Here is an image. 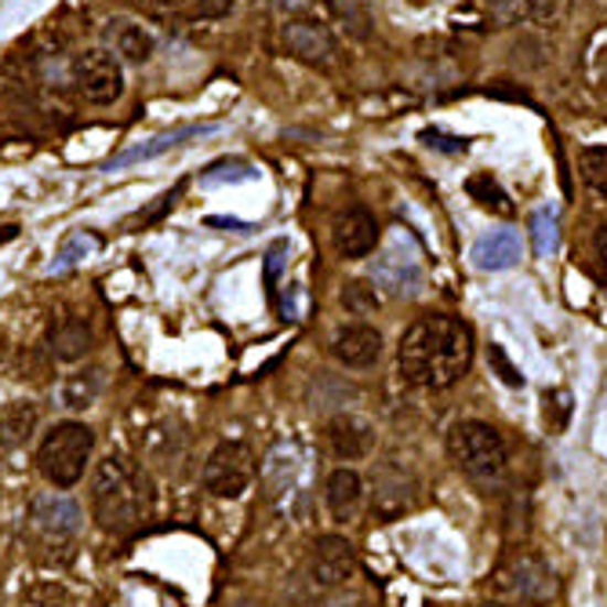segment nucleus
I'll return each mask as SVG.
<instances>
[{"mask_svg":"<svg viewBox=\"0 0 607 607\" xmlns=\"http://www.w3.org/2000/svg\"><path fill=\"white\" fill-rule=\"evenodd\" d=\"M491 22L517 26V22H550L556 15V0H484Z\"/></svg>","mask_w":607,"mask_h":607,"instance_id":"a211bd4d","label":"nucleus"},{"mask_svg":"<svg viewBox=\"0 0 607 607\" xmlns=\"http://www.w3.org/2000/svg\"><path fill=\"white\" fill-rule=\"evenodd\" d=\"M22 607H73V600L55 582H41V586H30L22 593Z\"/></svg>","mask_w":607,"mask_h":607,"instance_id":"cd10ccee","label":"nucleus"},{"mask_svg":"<svg viewBox=\"0 0 607 607\" xmlns=\"http://www.w3.org/2000/svg\"><path fill=\"white\" fill-rule=\"evenodd\" d=\"M255 179L252 164H244V160H222V164H215L212 171H204V185H222V182H247Z\"/></svg>","mask_w":607,"mask_h":607,"instance_id":"c756f323","label":"nucleus"},{"mask_svg":"<svg viewBox=\"0 0 607 607\" xmlns=\"http://www.w3.org/2000/svg\"><path fill=\"white\" fill-rule=\"evenodd\" d=\"M92 510L106 531H135L153 513V491L128 458L109 455L98 462L92 480Z\"/></svg>","mask_w":607,"mask_h":607,"instance_id":"f03ea898","label":"nucleus"},{"mask_svg":"<svg viewBox=\"0 0 607 607\" xmlns=\"http://www.w3.org/2000/svg\"><path fill=\"white\" fill-rule=\"evenodd\" d=\"M73 84L84 103L92 106H114L124 95V70L120 58L109 47H88L84 55L73 58Z\"/></svg>","mask_w":607,"mask_h":607,"instance_id":"423d86ee","label":"nucleus"},{"mask_svg":"<svg viewBox=\"0 0 607 607\" xmlns=\"http://www.w3.org/2000/svg\"><path fill=\"white\" fill-rule=\"evenodd\" d=\"M396 364L412 386L448 390L473 364V331L455 317H423L404 331Z\"/></svg>","mask_w":607,"mask_h":607,"instance_id":"f257e3e1","label":"nucleus"},{"mask_svg":"<svg viewBox=\"0 0 607 607\" xmlns=\"http://www.w3.org/2000/svg\"><path fill=\"white\" fill-rule=\"evenodd\" d=\"M491 582L502 597L520 600V604H546L556 593V578L550 572V564L531 550H513L499 567H494Z\"/></svg>","mask_w":607,"mask_h":607,"instance_id":"39448f33","label":"nucleus"},{"mask_svg":"<svg viewBox=\"0 0 607 607\" xmlns=\"http://www.w3.org/2000/svg\"><path fill=\"white\" fill-rule=\"evenodd\" d=\"M473 266L484 269V274H499V269H510L520 263V237L513 230H494L488 237H480L473 244Z\"/></svg>","mask_w":607,"mask_h":607,"instance_id":"f3484780","label":"nucleus"},{"mask_svg":"<svg viewBox=\"0 0 607 607\" xmlns=\"http://www.w3.org/2000/svg\"><path fill=\"white\" fill-rule=\"evenodd\" d=\"M342 306L350 309V313H356V317L375 313V309H379V291H375V288H368L364 280H353V284H345V291H342Z\"/></svg>","mask_w":607,"mask_h":607,"instance_id":"c85d7f7f","label":"nucleus"},{"mask_svg":"<svg viewBox=\"0 0 607 607\" xmlns=\"http://www.w3.org/2000/svg\"><path fill=\"white\" fill-rule=\"evenodd\" d=\"M324 607H375L368 597H361V593H345V597H331Z\"/></svg>","mask_w":607,"mask_h":607,"instance_id":"f704fd0d","label":"nucleus"},{"mask_svg":"<svg viewBox=\"0 0 607 607\" xmlns=\"http://www.w3.org/2000/svg\"><path fill=\"white\" fill-rule=\"evenodd\" d=\"M255 480V455L247 444H219L204 462V488L215 499H241Z\"/></svg>","mask_w":607,"mask_h":607,"instance_id":"0eeeda50","label":"nucleus"},{"mask_svg":"<svg viewBox=\"0 0 607 607\" xmlns=\"http://www.w3.org/2000/svg\"><path fill=\"white\" fill-rule=\"evenodd\" d=\"M480 607H502V604H480Z\"/></svg>","mask_w":607,"mask_h":607,"instance_id":"58836bf2","label":"nucleus"},{"mask_svg":"<svg viewBox=\"0 0 607 607\" xmlns=\"http://www.w3.org/2000/svg\"><path fill=\"white\" fill-rule=\"evenodd\" d=\"M207 131H215L212 124H185V128L164 131V135H157V139H150V142L131 146V150L117 153V157L106 164V171H114V168H128V164H139V160H153V157L168 153V150H175V146L190 142V139H196V135H207Z\"/></svg>","mask_w":607,"mask_h":607,"instance_id":"dca6fc26","label":"nucleus"},{"mask_svg":"<svg viewBox=\"0 0 607 607\" xmlns=\"http://www.w3.org/2000/svg\"><path fill=\"white\" fill-rule=\"evenodd\" d=\"M593 252H597V263L607 274V226H600L597 233H593Z\"/></svg>","mask_w":607,"mask_h":607,"instance_id":"c9c22d12","label":"nucleus"},{"mask_svg":"<svg viewBox=\"0 0 607 607\" xmlns=\"http://www.w3.org/2000/svg\"><path fill=\"white\" fill-rule=\"evenodd\" d=\"M578 164H582V179L597 193H607V146H586Z\"/></svg>","mask_w":607,"mask_h":607,"instance_id":"bb28decb","label":"nucleus"},{"mask_svg":"<svg viewBox=\"0 0 607 607\" xmlns=\"http://www.w3.org/2000/svg\"><path fill=\"white\" fill-rule=\"evenodd\" d=\"M371 277L390 295H415L423 288V263H418V252L412 244L404 247V241H393L386 252L375 258Z\"/></svg>","mask_w":607,"mask_h":607,"instance_id":"1a4fd4ad","label":"nucleus"},{"mask_svg":"<svg viewBox=\"0 0 607 607\" xmlns=\"http://www.w3.org/2000/svg\"><path fill=\"white\" fill-rule=\"evenodd\" d=\"M237 8V0H193L190 19H226Z\"/></svg>","mask_w":607,"mask_h":607,"instance_id":"2f4dec72","label":"nucleus"},{"mask_svg":"<svg viewBox=\"0 0 607 607\" xmlns=\"http://www.w3.org/2000/svg\"><path fill=\"white\" fill-rule=\"evenodd\" d=\"M139 8H168V4H179V0H131Z\"/></svg>","mask_w":607,"mask_h":607,"instance_id":"4c0bfd02","label":"nucleus"},{"mask_svg":"<svg viewBox=\"0 0 607 607\" xmlns=\"http://www.w3.org/2000/svg\"><path fill=\"white\" fill-rule=\"evenodd\" d=\"M306 4H309V0H274V8H280V11H299Z\"/></svg>","mask_w":607,"mask_h":607,"instance_id":"e433bc0d","label":"nucleus"},{"mask_svg":"<svg viewBox=\"0 0 607 607\" xmlns=\"http://www.w3.org/2000/svg\"><path fill=\"white\" fill-rule=\"evenodd\" d=\"M98 390H103V371L92 368V371H81V375H70L62 382V407H70V412H84V407L95 404Z\"/></svg>","mask_w":607,"mask_h":607,"instance_id":"4be33fe9","label":"nucleus"},{"mask_svg":"<svg viewBox=\"0 0 607 607\" xmlns=\"http://www.w3.org/2000/svg\"><path fill=\"white\" fill-rule=\"evenodd\" d=\"M52 350L58 361H81L92 350V328L81 317H62L52 324Z\"/></svg>","mask_w":607,"mask_h":607,"instance_id":"6ab92c4d","label":"nucleus"},{"mask_svg":"<svg viewBox=\"0 0 607 607\" xmlns=\"http://www.w3.org/2000/svg\"><path fill=\"white\" fill-rule=\"evenodd\" d=\"M36 426V407L30 401H15L0 412V440L4 444H22L30 440V433Z\"/></svg>","mask_w":607,"mask_h":607,"instance_id":"5701e85b","label":"nucleus"},{"mask_svg":"<svg viewBox=\"0 0 607 607\" xmlns=\"http://www.w3.org/2000/svg\"><path fill=\"white\" fill-rule=\"evenodd\" d=\"M448 451L458 462V469L477 480H494L505 469V440L499 437V429H491L488 423L466 418L455 423L448 433Z\"/></svg>","mask_w":607,"mask_h":607,"instance_id":"20e7f679","label":"nucleus"},{"mask_svg":"<svg viewBox=\"0 0 607 607\" xmlns=\"http://www.w3.org/2000/svg\"><path fill=\"white\" fill-rule=\"evenodd\" d=\"M491 364H494V371H499V379L505 382V386H524V375L505 361V353H502V345H491Z\"/></svg>","mask_w":607,"mask_h":607,"instance_id":"473e14b6","label":"nucleus"},{"mask_svg":"<svg viewBox=\"0 0 607 607\" xmlns=\"http://www.w3.org/2000/svg\"><path fill=\"white\" fill-rule=\"evenodd\" d=\"M30 524L47 539H70L81 528V505L66 494H36L30 502Z\"/></svg>","mask_w":607,"mask_h":607,"instance_id":"9b49d317","label":"nucleus"},{"mask_svg":"<svg viewBox=\"0 0 607 607\" xmlns=\"http://www.w3.org/2000/svg\"><path fill=\"white\" fill-rule=\"evenodd\" d=\"M324 502L334 520H350L364 505V480L356 469H334L324 484Z\"/></svg>","mask_w":607,"mask_h":607,"instance_id":"2eb2a0df","label":"nucleus"},{"mask_svg":"<svg viewBox=\"0 0 607 607\" xmlns=\"http://www.w3.org/2000/svg\"><path fill=\"white\" fill-rule=\"evenodd\" d=\"M466 193L473 196V201L484 207V212H491V215H502V219H510L517 207H513V201H510V193L502 190L499 182H494L488 171H477V175H469V182H466Z\"/></svg>","mask_w":607,"mask_h":607,"instance_id":"412c9836","label":"nucleus"},{"mask_svg":"<svg viewBox=\"0 0 607 607\" xmlns=\"http://www.w3.org/2000/svg\"><path fill=\"white\" fill-rule=\"evenodd\" d=\"M356 572V553L342 535H320L309 553V582L317 589H334Z\"/></svg>","mask_w":607,"mask_h":607,"instance_id":"9d476101","label":"nucleus"},{"mask_svg":"<svg viewBox=\"0 0 607 607\" xmlns=\"http://www.w3.org/2000/svg\"><path fill=\"white\" fill-rule=\"evenodd\" d=\"M98 247H103V241L95 237V233H73V237H66L62 241V247H58V255H55V263H52V269H70V266H77V263H84L88 255H95Z\"/></svg>","mask_w":607,"mask_h":607,"instance_id":"a878e982","label":"nucleus"},{"mask_svg":"<svg viewBox=\"0 0 607 607\" xmlns=\"http://www.w3.org/2000/svg\"><path fill=\"white\" fill-rule=\"evenodd\" d=\"M531 244H535V255H553L561 247V222L553 207H539L531 215Z\"/></svg>","mask_w":607,"mask_h":607,"instance_id":"393cba45","label":"nucleus"},{"mask_svg":"<svg viewBox=\"0 0 607 607\" xmlns=\"http://www.w3.org/2000/svg\"><path fill=\"white\" fill-rule=\"evenodd\" d=\"M331 353L334 361H342L345 368H371L382 356V334L368 324H350L334 334Z\"/></svg>","mask_w":607,"mask_h":607,"instance_id":"4468645a","label":"nucleus"},{"mask_svg":"<svg viewBox=\"0 0 607 607\" xmlns=\"http://www.w3.org/2000/svg\"><path fill=\"white\" fill-rule=\"evenodd\" d=\"M280 41L288 47V55L306 62V66H331L334 55H339L331 30L317 19H288L280 30Z\"/></svg>","mask_w":607,"mask_h":607,"instance_id":"6e6552de","label":"nucleus"},{"mask_svg":"<svg viewBox=\"0 0 607 607\" xmlns=\"http://www.w3.org/2000/svg\"><path fill=\"white\" fill-rule=\"evenodd\" d=\"M331 15L342 22V30L356 36V41H368L371 36V11L368 0H328Z\"/></svg>","mask_w":607,"mask_h":607,"instance_id":"b1692460","label":"nucleus"},{"mask_svg":"<svg viewBox=\"0 0 607 607\" xmlns=\"http://www.w3.org/2000/svg\"><path fill=\"white\" fill-rule=\"evenodd\" d=\"M567 418H572V393H567V390L546 393V426L553 433H561L567 426Z\"/></svg>","mask_w":607,"mask_h":607,"instance_id":"7c9ffc66","label":"nucleus"},{"mask_svg":"<svg viewBox=\"0 0 607 607\" xmlns=\"http://www.w3.org/2000/svg\"><path fill=\"white\" fill-rule=\"evenodd\" d=\"M423 142L429 150H444V153H466V142L462 139H451V135H440V131H426Z\"/></svg>","mask_w":607,"mask_h":607,"instance_id":"72a5a7b5","label":"nucleus"},{"mask_svg":"<svg viewBox=\"0 0 607 607\" xmlns=\"http://www.w3.org/2000/svg\"><path fill=\"white\" fill-rule=\"evenodd\" d=\"M92 448H95V433L88 426L84 423H58L41 440L36 466H41V473L52 480L55 488H73L84 477V466H88Z\"/></svg>","mask_w":607,"mask_h":607,"instance_id":"7ed1b4c3","label":"nucleus"},{"mask_svg":"<svg viewBox=\"0 0 607 607\" xmlns=\"http://www.w3.org/2000/svg\"><path fill=\"white\" fill-rule=\"evenodd\" d=\"M324 437H328V448L339 458H345V462H356V458H368L375 451V426L361 415H334L324 429Z\"/></svg>","mask_w":607,"mask_h":607,"instance_id":"ddd939ff","label":"nucleus"},{"mask_svg":"<svg viewBox=\"0 0 607 607\" xmlns=\"http://www.w3.org/2000/svg\"><path fill=\"white\" fill-rule=\"evenodd\" d=\"M331 241L342 258H364L375 252L379 244V222L371 212H364V207H353V212L334 219Z\"/></svg>","mask_w":607,"mask_h":607,"instance_id":"f8f14e48","label":"nucleus"},{"mask_svg":"<svg viewBox=\"0 0 607 607\" xmlns=\"http://www.w3.org/2000/svg\"><path fill=\"white\" fill-rule=\"evenodd\" d=\"M109 41H114L117 55L128 62H150L153 55V36L146 33L139 22H128V19L109 22Z\"/></svg>","mask_w":607,"mask_h":607,"instance_id":"aec40b11","label":"nucleus"}]
</instances>
